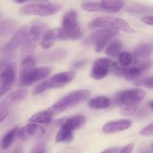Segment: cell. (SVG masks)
<instances>
[{
    "mask_svg": "<svg viewBox=\"0 0 153 153\" xmlns=\"http://www.w3.org/2000/svg\"><path fill=\"white\" fill-rule=\"evenodd\" d=\"M52 73L49 67H36V60L32 56H26L22 59L19 70V85L29 86L35 82L46 79Z\"/></svg>",
    "mask_w": 153,
    "mask_h": 153,
    "instance_id": "6da1fadb",
    "label": "cell"
},
{
    "mask_svg": "<svg viewBox=\"0 0 153 153\" xmlns=\"http://www.w3.org/2000/svg\"><path fill=\"white\" fill-rule=\"evenodd\" d=\"M146 96L144 90L140 88L125 90L114 96V102L119 106L120 114L129 117L134 114Z\"/></svg>",
    "mask_w": 153,
    "mask_h": 153,
    "instance_id": "7a4b0ae2",
    "label": "cell"
},
{
    "mask_svg": "<svg viewBox=\"0 0 153 153\" xmlns=\"http://www.w3.org/2000/svg\"><path fill=\"white\" fill-rule=\"evenodd\" d=\"M57 40H78L82 37V32L78 23V13L75 10L67 12L63 16L62 27L56 28Z\"/></svg>",
    "mask_w": 153,
    "mask_h": 153,
    "instance_id": "3957f363",
    "label": "cell"
},
{
    "mask_svg": "<svg viewBox=\"0 0 153 153\" xmlns=\"http://www.w3.org/2000/svg\"><path fill=\"white\" fill-rule=\"evenodd\" d=\"M91 92L88 90H78L70 92L62 99L52 105L47 109V111L52 117L60 114L66 110L83 103L89 99Z\"/></svg>",
    "mask_w": 153,
    "mask_h": 153,
    "instance_id": "277c9868",
    "label": "cell"
},
{
    "mask_svg": "<svg viewBox=\"0 0 153 153\" xmlns=\"http://www.w3.org/2000/svg\"><path fill=\"white\" fill-rule=\"evenodd\" d=\"M88 27L91 29L105 28V29L120 30L128 34L134 33V30L129 24L124 19L114 16H100L93 19L88 24Z\"/></svg>",
    "mask_w": 153,
    "mask_h": 153,
    "instance_id": "5b68a950",
    "label": "cell"
},
{
    "mask_svg": "<svg viewBox=\"0 0 153 153\" xmlns=\"http://www.w3.org/2000/svg\"><path fill=\"white\" fill-rule=\"evenodd\" d=\"M76 76V73L74 71L62 72V73L54 75L51 78L46 79L42 83L39 84L33 90L32 94L33 95H38V94L44 92L46 90L51 89V88H58L65 86L66 85L74 80Z\"/></svg>",
    "mask_w": 153,
    "mask_h": 153,
    "instance_id": "8992f818",
    "label": "cell"
},
{
    "mask_svg": "<svg viewBox=\"0 0 153 153\" xmlns=\"http://www.w3.org/2000/svg\"><path fill=\"white\" fill-rule=\"evenodd\" d=\"M119 31L117 30L102 28L87 37L83 41V43L87 46H95L96 52H101L105 49L109 40L117 35Z\"/></svg>",
    "mask_w": 153,
    "mask_h": 153,
    "instance_id": "52a82bcc",
    "label": "cell"
},
{
    "mask_svg": "<svg viewBox=\"0 0 153 153\" xmlns=\"http://www.w3.org/2000/svg\"><path fill=\"white\" fill-rule=\"evenodd\" d=\"M61 7L58 4H28L19 8V14L22 16H51L60 11Z\"/></svg>",
    "mask_w": 153,
    "mask_h": 153,
    "instance_id": "ba28073f",
    "label": "cell"
},
{
    "mask_svg": "<svg viewBox=\"0 0 153 153\" xmlns=\"http://www.w3.org/2000/svg\"><path fill=\"white\" fill-rule=\"evenodd\" d=\"M152 52V46L151 43H145L137 46L133 52V61L134 67L146 71L150 67L151 60L149 56Z\"/></svg>",
    "mask_w": 153,
    "mask_h": 153,
    "instance_id": "9c48e42d",
    "label": "cell"
},
{
    "mask_svg": "<svg viewBox=\"0 0 153 153\" xmlns=\"http://www.w3.org/2000/svg\"><path fill=\"white\" fill-rule=\"evenodd\" d=\"M117 65V63L110 58H98L94 61L90 76L96 80L102 79L106 77L109 72H111L112 69Z\"/></svg>",
    "mask_w": 153,
    "mask_h": 153,
    "instance_id": "30bf717a",
    "label": "cell"
},
{
    "mask_svg": "<svg viewBox=\"0 0 153 153\" xmlns=\"http://www.w3.org/2000/svg\"><path fill=\"white\" fill-rule=\"evenodd\" d=\"M86 122L87 120L85 116L77 114L61 118V119L57 120L55 124L59 128L60 127H64V128L70 129V131H75L83 128L86 124Z\"/></svg>",
    "mask_w": 153,
    "mask_h": 153,
    "instance_id": "8fae6325",
    "label": "cell"
},
{
    "mask_svg": "<svg viewBox=\"0 0 153 153\" xmlns=\"http://www.w3.org/2000/svg\"><path fill=\"white\" fill-rule=\"evenodd\" d=\"M114 75L120 77H123L127 81H135L143 74V70L137 67H114L111 70Z\"/></svg>",
    "mask_w": 153,
    "mask_h": 153,
    "instance_id": "7c38bea8",
    "label": "cell"
},
{
    "mask_svg": "<svg viewBox=\"0 0 153 153\" xmlns=\"http://www.w3.org/2000/svg\"><path fill=\"white\" fill-rule=\"evenodd\" d=\"M28 27L27 25H23L22 27H20L16 31V33L12 36L10 40L7 43V44L4 46V52H12L17 49L22 44V42H23L25 35L28 32Z\"/></svg>",
    "mask_w": 153,
    "mask_h": 153,
    "instance_id": "4fadbf2b",
    "label": "cell"
},
{
    "mask_svg": "<svg viewBox=\"0 0 153 153\" xmlns=\"http://www.w3.org/2000/svg\"><path fill=\"white\" fill-rule=\"evenodd\" d=\"M45 134V129L39 125L31 123L25 125L22 128L18 130V138L21 140H27L33 137H40Z\"/></svg>",
    "mask_w": 153,
    "mask_h": 153,
    "instance_id": "5bb4252c",
    "label": "cell"
},
{
    "mask_svg": "<svg viewBox=\"0 0 153 153\" xmlns=\"http://www.w3.org/2000/svg\"><path fill=\"white\" fill-rule=\"evenodd\" d=\"M28 94L26 89H19L10 93L0 102V111L7 110V108L14 103L23 100L28 96Z\"/></svg>",
    "mask_w": 153,
    "mask_h": 153,
    "instance_id": "9a60e30c",
    "label": "cell"
},
{
    "mask_svg": "<svg viewBox=\"0 0 153 153\" xmlns=\"http://www.w3.org/2000/svg\"><path fill=\"white\" fill-rule=\"evenodd\" d=\"M131 126V121L129 120H118L107 123L102 129L105 134H112L128 129Z\"/></svg>",
    "mask_w": 153,
    "mask_h": 153,
    "instance_id": "2e32d148",
    "label": "cell"
},
{
    "mask_svg": "<svg viewBox=\"0 0 153 153\" xmlns=\"http://www.w3.org/2000/svg\"><path fill=\"white\" fill-rule=\"evenodd\" d=\"M16 76V64L10 62L0 73V85H12L15 82Z\"/></svg>",
    "mask_w": 153,
    "mask_h": 153,
    "instance_id": "e0dca14e",
    "label": "cell"
},
{
    "mask_svg": "<svg viewBox=\"0 0 153 153\" xmlns=\"http://www.w3.org/2000/svg\"><path fill=\"white\" fill-rule=\"evenodd\" d=\"M57 40V31L56 28H48L41 33L38 39V42L40 46L45 49H50L54 46L55 40Z\"/></svg>",
    "mask_w": 153,
    "mask_h": 153,
    "instance_id": "ac0fdd59",
    "label": "cell"
},
{
    "mask_svg": "<svg viewBox=\"0 0 153 153\" xmlns=\"http://www.w3.org/2000/svg\"><path fill=\"white\" fill-rule=\"evenodd\" d=\"M67 52L63 49L53 50L52 52H43L37 56V61L41 63L54 62L59 60H62L65 58Z\"/></svg>",
    "mask_w": 153,
    "mask_h": 153,
    "instance_id": "d6986e66",
    "label": "cell"
},
{
    "mask_svg": "<svg viewBox=\"0 0 153 153\" xmlns=\"http://www.w3.org/2000/svg\"><path fill=\"white\" fill-rule=\"evenodd\" d=\"M37 42H38V40L37 38L27 32L22 44L21 52H22V55H25V57L31 56V54H32L36 49Z\"/></svg>",
    "mask_w": 153,
    "mask_h": 153,
    "instance_id": "ffe728a7",
    "label": "cell"
},
{
    "mask_svg": "<svg viewBox=\"0 0 153 153\" xmlns=\"http://www.w3.org/2000/svg\"><path fill=\"white\" fill-rule=\"evenodd\" d=\"M102 10L109 12H119L123 7V0H101L100 1Z\"/></svg>",
    "mask_w": 153,
    "mask_h": 153,
    "instance_id": "44dd1931",
    "label": "cell"
},
{
    "mask_svg": "<svg viewBox=\"0 0 153 153\" xmlns=\"http://www.w3.org/2000/svg\"><path fill=\"white\" fill-rule=\"evenodd\" d=\"M110 99L105 96H99V97H94L91 99L88 103L89 107L94 109L107 108L110 106Z\"/></svg>",
    "mask_w": 153,
    "mask_h": 153,
    "instance_id": "7402d4cb",
    "label": "cell"
},
{
    "mask_svg": "<svg viewBox=\"0 0 153 153\" xmlns=\"http://www.w3.org/2000/svg\"><path fill=\"white\" fill-rule=\"evenodd\" d=\"M53 117L47 111H43L34 114L28 119V121L32 123H40V124H49L52 123Z\"/></svg>",
    "mask_w": 153,
    "mask_h": 153,
    "instance_id": "603a6c76",
    "label": "cell"
},
{
    "mask_svg": "<svg viewBox=\"0 0 153 153\" xmlns=\"http://www.w3.org/2000/svg\"><path fill=\"white\" fill-rule=\"evenodd\" d=\"M18 27V22L14 20H4L0 22V37L11 34Z\"/></svg>",
    "mask_w": 153,
    "mask_h": 153,
    "instance_id": "cb8c5ba5",
    "label": "cell"
},
{
    "mask_svg": "<svg viewBox=\"0 0 153 153\" xmlns=\"http://www.w3.org/2000/svg\"><path fill=\"white\" fill-rule=\"evenodd\" d=\"M122 42L118 40H113L108 45L105 49V54L111 57H118L122 52Z\"/></svg>",
    "mask_w": 153,
    "mask_h": 153,
    "instance_id": "d4e9b609",
    "label": "cell"
},
{
    "mask_svg": "<svg viewBox=\"0 0 153 153\" xmlns=\"http://www.w3.org/2000/svg\"><path fill=\"white\" fill-rule=\"evenodd\" d=\"M73 139V131L64 127H60L59 131L55 136L56 143H70Z\"/></svg>",
    "mask_w": 153,
    "mask_h": 153,
    "instance_id": "484cf974",
    "label": "cell"
},
{
    "mask_svg": "<svg viewBox=\"0 0 153 153\" xmlns=\"http://www.w3.org/2000/svg\"><path fill=\"white\" fill-rule=\"evenodd\" d=\"M18 130H19V127L16 126L12 128V129H10L8 132H7L4 134V137L1 139V149H6L11 146L12 143H13V140H14L15 137L16 136V134H17Z\"/></svg>",
    "mask_w": 153,
    "mask_h": 153,
    "instance_id": "4316f807",
    "label": "cell"
},
{
    "mask_svg": "<svg viewBox=\"0 0 153 153\" xmlns=\"http://www.w3.org/2000/svg\"><path fill=\"white\" fill-rule=\"evenodd\" d=\"M119 63L122 67H128L132 63L133 56L132 54L128 52H122L118 56Z\"/></svg>",
    "mask_w": 153,
    "mask_h": 153,
    "instance_id": "83f0119b",
    "label": "cell"
},
{
    "mask_svg": "<svg viewBox=\"0 0 153 153\" xmlns=\"http://www.w3.org/2000/svg\"><path fill=\"white\" fill-rule=\"evenodd\" d=\"M134 85L138 87H144V88H149L152 90L153 88V79L152 77L143 78V79H138L134 81Z\"/></svg>",
    "mask_w": 153,
    "mask_h": 153,
    "instance_id": "f1b7e54d",
    "label": "cell"
},
{
    "mask_svg": "<svg viewBox=\"0 0 153 153\" xmlns=\"http://www.w3.org/2000/svg\"><path fill=\"white\" fill-rule=\"evenodd\" d=\"M81 7L84 10L89 12H96L102 10L100 3L98 2H85L82 4Z\"/></svg>",
    "mask_w": 153,
    "mask_h": 153,
    "instance_id": "f546056e",
    "label": "cell"
},
{
    "mask_svg": "<svg viewBox=\"0 0 153 153\" xmlns=\"http://www.w3.org/2000/svg\"><path fill=\"white\" fill-rule=\"evenodd\" d=\"M153 134V124L152 123L147 126L142 128L140 131V134L142 136H152Z\"/></svg>",
    "mask_w": 153,
    "mask_h": 153,
    "instance_id": "4dcf8cb0",
    "label": "cell"
},
{
    "mask_svg": "<svg viewBox=\"0 0 153 153\" xmlns=\"http://www.w3.org/2000/svg\"><path fill=\"white\" fill-rule=\"evenodd\" d=\"M12 86V85H0V99L10 91Z\"/></svg>",
    "mask_w": 153,
    "mask_h": 153,
    "instance_id": "1f68e13d",
    "label": "cell"
},
{
    "mask_svg": "<svg viewBox=\"0 0 153 153\" xmlns=\"http://www.w3.org/2000/svg\"><path fill=\"white\" fill-rule=\"evenodd\" d=\"M134 143H129V144H127L126 146H125L123 148H122L120 151H118V153H131L132 151L134 150Z\"/></svg>",
    "mask_w": 153,
    "mask_h": 153,
    "instance_id": "d6a6232c",
    "label": "cell"
},
{
    "mask_svg": "<svg viewBox=\"0 0 153 153\" xmlns=\"http://www.w3.org/2000/svg\"><path fill=\"white\" fill-rule=\"evenodd\" d=\"M88 64V61L87 60H81V61H76L75 64H73V69H80L82 67H85L86 64Z\"/></svg>",
    "mask_w": 153,
    "mask_h": 153,
    "instance_id": "836d02e7",
    "label": "cell"
},
{
    "mask_svg": "<svg viewBox=\"0 0 153 153\" xmlns=\"http://www.w3.org/2000/svg\"><path fill=\"white\" fill-rule=\"evenodd\" d=\"M140 20L143 22V23L146 24V25H153V22H152V16L150 15V16H143L140 18Z\"/></svg>",
    "mask_w": 153,
    "mask_h": 153,
    "instance_id": "e575fe53",
    "label": "cell"
},
{
    "mask_svg": "<svg viewBox=\"0 0 153 153\" xmlns=\"http://www.w3.org/2000/svg\"><path fill=\"white\" fill-rule=\"evenodd\" d=\"M28 2L31 4H51V1L49 0H28Z\"/></svg>",
    "mask_w": 153,
    "mask_h": 153,
    "instance_id": "d590c367",
    "label": "cell"
},
{
    "mask_svg": "<svg viewBox=\"0 0 153 153\" xmlns=\"http://www.w3.org/2000/svg\"><path fill=\"white\" fill-rule=\"evenodd\" d=\"M9 111L8 110H3L0 111V124L4 120L7 118V117L8 116Z\"/></svg>",
    "mask_w": 153,
    "mask_h": 153,
    "instance_id": "8d00e7d4",
    "label": "cell"
},
{
    "mask_svg": "<svg viewBox=\"0 0 153 153\" xmlns=\"http://www.w3.org/2000/svg\"><path fill=\"white\" fill-rule=\"evenodd\" d=\"M8 63H10V61H8L7 60H6V59L0 60V73H1L3 70H4V67L7 65V64H8Z\"/></svg>",
    "mask_w": 153,
    "mask_h": 153,
    "instance_id": "74e56055",
    "label": "cell"
},
{
    "mask_svg": "<svg viewBox=\"0 0 153 153\" xmlns=\"http://www.w3.org/2000/svg\"><path fill=\"white\" fill-rule=\"evenodd\" d=\"M118 151H119V148L118 147H112L105 149L101 153H117Z\"/></svg>",
    "mask_w": 153,
    "mask_h": 153,
    "instance_id": "f35d334b",
    "label": "cell"
},
{
    "mask_svg": "<svg viewBox=\"0 0 153 153\" xmlns=\"http://www.w3.org/2000/svg\"><path fill=\"white\" fill-rule=\"evenodd\" d=\"M31 153H45V149L43 148H39V149L33 151Z\"/></svg>",
    "mask_w": 153,
    "mask_h": 153,
    "instance_id": "ab89813d",
    "label": "cell"
},
{
    "mask_svg": "<svg viewBox=\"0 0 153 153\" xmlns=\"http://www.w3.org/2000/svg\"><path fill=\"white\" fill-rule=\"evenodd\" d=\"M13 153H22V149H21L19 146H18V147H16V149H15Z\"/></svg>",
    "mask_w": 153,
    "mask_h": 153,
    "instance_id": "60d3db41",
    "label": "cell"
},
{
    "mask_svg": "<svg viewBox=\"0 0 153 153\" xmlns=\"http://www.w3.org/2000/svg\"><path fill=\"white\" fill-rule=\"evenodd\" d=\"M13 1H15L17 3H19V4H22V3L28 2V0H13Z\"/></svg>",
    "mask_w": 153,
    "mask_h": 153,
    "instance_id": "b9f144b4",
    "label": "cell"
},
{
    "mask_svg": "<svg viewBox=\"0 0 153 153\" xmlns=\"http://www.w3.org/2000/svg\"><path fill=\"white\" fill-rule=\"evenodd\" d=\"M149 108L151 109V110H152L153 109V103H152V101H150L149 102Z\"/></svg>",
    "mask_w": 153,
    "mask_h": 153,
    "instance_id": "7bdbcfd3",
    "label": "cell"
},
{
    "mask_svg": "<svg viewBox=\"0 0 153 153\" xmlns=\"http://www.w3.org/2000/svg\"><path fill=\"white\" fill-rule=\"evenodd\" d=\"M0 19H1V13H0Z\"/></svg>",
    "mask_w": 153,
    "mask_h": 153,
    "instance_id": "ee69618b",
    "label": "cell"
},
{
    "mask_svg": "<svg viewBox=\"0 0 153 153\" xmlns=\"http://www.w3.org/2000/svg\"><path fill=\"white\" fill-rule=\"evenodd\" d=\"M144 153H150V152H144Z\"/></svg>",
    "mask_w": 153,
    "mask_h": 153,
    "instance_id": "f6af8a7d",
    "label": "cell"
}]
</instances>
